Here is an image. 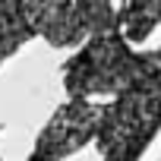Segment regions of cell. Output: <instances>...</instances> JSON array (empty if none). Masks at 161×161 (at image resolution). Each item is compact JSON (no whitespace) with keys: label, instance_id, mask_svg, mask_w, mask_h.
I'll return each mask as SVG.
<instances>
[{"label":"cell","instance_id":"cell-1","mask_svg":"<svg viewBox=\"0 0 161 161\" xmlns=\"http://www.w3.org/2000/svg\"><path fill=\"white\" fill-rule=\"evenodd\" d=\"M161 73V63L152 54H136L130 41L114 29L86 41V47L73 54L63 66V86L69 98L89 101L92 95H123L136 82Z\"/></svg>","mask_w":161,"mask_h":161},{"label":"cell","instance_id":"cell-2","mask_svg":"<svg viewBox=\"0 0 161 161\" xmlns=\"http://www.w3.org/2000/svg\"><path fill=\"white\" fill-rule=\"evenodd\" d=\"M161 130V73L136 82L114 98L98 117V152L101 161H139L148 142Z\"/></svg>","mask_w":161,"mask_h":161},{"label":"cell","instance_id":"cell-3","mask_svg":"<svg viewBox=\"0 0 161 161\" xmlns=\"http://www.w3.org/2000/svg\"><path fill=\"white\" fill-rule=\"evenodd\" d=\"M32 35L47 38L54 47H69L117 29V13L108 3H22Z\"/></svg>","mask_w":161,"mask_h":161},{"label":"cell","instance_id":"cell-4","mask_svg":"<svg viewBox=\"0 0 161 161\" xmlns=\"http://www.w3.org/2000/svg\"><path fill=\"white\" fill-rule=\"evenodd\" d=\"M98 117L101 108L82 98H69L41 130L29 161H63L73 152H79L86 142L95 139L98 133Z\"/></svg>","mask_w":161,"mask_h":161},{"label":"cell","instance_id":"cell-5","mask_svg":"<svg viewBox=\"0 0 161 161\" xmlns=\"http://www.w3.org/2000/svg\"><path fill=\"white\" fill-rule=\"evenodd\" d=\"M161 25V3L158 0H139V3H126L117 13V32L126 41H142L148 32Z\"/></svg>","mask_w":161,"mask_h":161},{"label":"cell","instance_id":"cell-6","mask_svg":"<svg viewBox=\"0 0 161 161\" xmlns=\"http://www.w3.org/2000/svg\"><path fill=\"white\" fill-rule=\"evenodd\" d=\"M32 38V29L25 22L22 3H0V63L13 57L25 41Z\"/></svg>","mask_w":161,"mask_h":161},{"label":"cell","instance_id":"cell-7","mask_svg":"<svg viewBox=\"0 0 161 161\" xmlns=\"http://www.w3.org/2000/svg\"><path fill=\"white\" fill-rule=\"evenodd\" d=\"M155 60H158V63H161V51H155Z\"/></svg>","mask_w":161,"mask_h":161}]
</instances>
